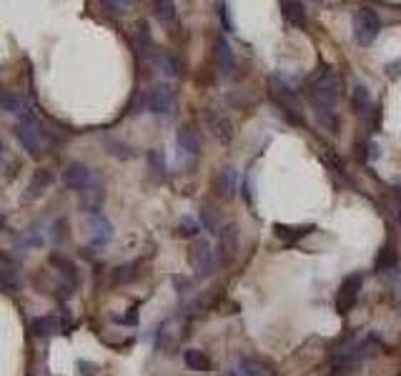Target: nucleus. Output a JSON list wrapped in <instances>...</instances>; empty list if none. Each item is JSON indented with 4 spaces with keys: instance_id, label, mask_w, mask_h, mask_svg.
Listing matches in <instances>:
<instances>
[{
    "instance_id": "f257e3e1",
    "label": "nucleus",
    "mask_w": 401,
    "mask_h": 376,
    "mask_svg": "<svg viewBox=\"0 0 401 376\" xmlns=\"http://www.w3.org/2000/svg\"><path fill=\"white\" fill-rule=\"evenodd\" d=\"M341 93H344V83L341 76L336 73V68H324L319 76L311 83V103H314V111L319 116V121L324 126H329L331 131H336L339 121H336V106L341 101Z\"/></svg>"
},
{
    "instance_id": "f03ea898",
    "label": "nucleus",
    "mask_w": 401,
    "mask_h": 376,
    "mask_svg": "<svg viewBox=\"0 0 401 376\" xmlns=\"http://www.w3.org/2000/svg\"><path fill=\"white\" fill-rule=\"evenodd\" d=\"M381 33V18L374 8H359L354 13V41L369 48Z\"/></svg>"
},
{
    "instance_id": "7ed1b4c3",
    "label": "nucleus",
    "mask_w": 401,
    "mask_h": 376,
    "mask_svg": "<svg viewBox=\"0 0 401 376\" xmlns=\"http://www.w3.org/2000/svg\"><path fill=\"white\" fill-rule=\"evenodd\" d=\"M16 138L23 148L28 151L31 158H41L43 156V148H46V133H43L41 123L36 118H23L21 123L16 126Z\"/></svg>"
},
{
    "instance_id": "20e7f679",
    "label": "nucleus",
    "mask_w": 401,
    "mask_h": 376,
    "mask_svg": "<svg viewBox=\"0 0 401 376\" xmlns=\"http://www.w3.org/2000/svg\"><path fill=\"white\" fill-rule=\"evenodd\" d=\"M271 98L276 101V106L286 113L288 121L296 123V126L304 123V111H301V103H298L296 93H293L286 83H281V78H273L271 81Z\"/></svg>"
},
{
    "instance_id": "39448f33",
    "label": "nucleus",
    "mask_w": 401,
    "mask_h": 376,
    "mask_svg": "<svg viewBox=\"0 0 401 376\" xmlns=\"http://www.w3.org/2000/svg\"><path fill=\"white\" fill-rule=\"evenodd\" d=\"M61 181L66 188L83 194V191H88V188L96 183V176H93L91 166H86L83 161H71V163H66V168H63Z\"/></svg>"
},
{
    "instance_id": "423d86ee",
    "label": "nucleus",
    "mask_w": 401,
    "mask_h": 376,
    "mask_svg": "<svg viewBox=\"0 0 401 376\" xmlns=\"http://www.w3.org/2000/svg\"><path fill=\"white\" fill-rule=\"evenodd\" d=\"M173 103H176V96L168 83H156L143 98V106L148 108V113H153V116H168V113L173 111Z\"/></svg>"
},
{
    "instance_id": "0eeeda50",
    "label": "nucleus",
    "mask_w": 401,
    "mask_h": 376,
    "mask_svg": "<svg viewBox=\"0 0 401 376\" xmlns=\"http://www.w3.org/2000/svg\"><path fill=\"white\" fill-rule=\"evenodd\" d=\"M188 259H191V266H193V271L198 276H211L213 269L218 266L216 251H213V246L203 239H198L193 246H191Z\"/></svg>"
},
{
    "instance_id": "6e6552de",
    "label": "nucleus",
    "mask_w": 401,
    "mask_h": 376,
    "mask_svg": "<svg viewBox=\"0 0 401 376\" xmlns=\"http://www.w3.org/2000/svg\"><path fill=\"white\" fill-rule=\"evenodd\" d=\"M361 284H364V279H361L359 274H351L341 281L339 291H336V311H339V314L354 311L356 301H359V294H361Z\"/></svg>"
},
{
    "instance_id": "1a4fd4ad",
    "label": "nucleus",
    "mask_w": 401,
    "mask_h": 376,
    "mask_svg": "<svg viewBox=\"0 0 401 376\" xmlns=\"http://www.w3.org/2000/svg\"><path fill=\"white\" fill-rule=\"evenodd\" d=\"M86 224H88L91 244L96 246V249H101V246H106V244L113 241V224H111L106 214H88Z\"/></svg>"
},
{
    "instance_id": "9d476101",
    "label": "nucleus",
    "mask_w": 401,
    "mask_h": 376,
    "mask_svg": "<svg viewBox=\"0 0 401 376\" xmlns=\"http://www.w3.org/2000/svg\"><path fill=\"white\" fill-rule=\"evenodd\" d=\"M203 118H206V126L211 131V136L216 138L218 143H231L233 141V123L228 121L226 113H221L218 108H206L203 111Z\"/></svg>"
},
{
    "instance_id": "9b49d317",
    "label": "nucleus",
    "mask_w": 401,
    "mask_h": 376,
    "mask_svg": "<svg viewBox=\"0 0 401 376\" xmlns=\"http://www.w3.org/2000/svg\"><path fill=\"white\" fill-rule=\"evenodd\" d=\"M236 251H238V229L228 224L218 231V254H216L218 264H231Z\"/></svg>"
},
{
    "instance_id": "f8f14e48",
    "label": "nucleus",
    "mask_w": 401,
    "mask_h": 376,
    "mask_svg": "<svg viewBox=\"0 0 401 376\" xmlns=\"http://www.w3.org/2000/svg\"><path fill=\"white\" fill-rule=\"evenodd\" d=\"M176 143H178V151L183 153V156L196 158L200 153V133H198V128L191 126V123H183V126L178 128V133H176Z\"/></svg>"
},
{
    "instance_id": "ddd939ff",
    "label": "nucleus",
    "mask_w": 401,
    "mask_h": 376,
    "mask_svg": "<svg viewBox=\"0 0 401 376\" xmlns=\"http://www.w3.org/2000/svg\"><path fill=\"white\" fill-rule=\"evenodd\" d=\"M213 188H216V194L221 196V199L231 201L233 196H236L238 191V171L233 166H223L221 171H218L216 181H213Z\"/></svg>"
},
{
    "instance_id": "4468645a",
    "label": "nucleus",
    "mask_w": 401,
    "mask_h": 376,
    "mask_svg": "<svg viewBox=\"0 0 401 376\" xmlns=\"http://www.w3.org/2000/svg\"><path fill=\"white\" fill-rule=\"evenodd\" d=\"M238 371L243 376H276V366L263 356H241Z\"/></svg>"
},
{
    "instance_id": "2eb2a0df",
    "label": "nucleus",
    "mask_w": 401,
    "mask_h": 376,
    "mask_svg": "<svg viewBox=\"0 0 401 376\" xmlns=\"http://www.w3.org/2000/svg\"><path fill=\"white\" fill-rule=\"evenodd\" d=\"M216 66L223 76H231L236 71V56H233V48L226 38H216Z\"/></svg>"
},
{
    "instance_id": "dca6fc26",
    "label": "nucleus",
    "mask_w": 401,
    "mask_h": 376,
    "mask_svg": "<svg viewBox=\"0 0 401 376\" xmlns=\"http://www.w3.org/2000/svg\"><path fill=\"white\" fill-rule=\"evenodd\" d=\"M51 183H53V173L46 171V168H38V171L31 176V181H28V188H26V194H23V199H26V201L41 199L43 191H46Z\"/></svg>"
},
{
    "instance_id": "f3484780",
    "label": "nucleus",
    "mask_w": 401,
    "mask_h": 376,
    "mask_svg": "<svg viewBox=\"0 0 401 376\" xmlns=\"http://www.w3.org/2000/svg\"><path fill=\"white\" fill-rule=\"evenodd\" d=\"M28 101L26 96L21 93H13V91H0V111H8L13 116H23L28 118Z\"/></svg>"
},
{
    "instance_id": "a211bd4d",
    "label": "nucleus",
    "mask_w": 401,
    "mask_h": 376,
    "mask_svg": "<svg viewBox=\"0 0 401 376\" xmlns=\"http://www.w3.org/2000/svg\"><path fill=\"white\" fill-rule=\"evenodd\" d=\"M311 231H316L314 226L304 224V226H283V224H276L273 226V234L278 236V239L283 241V244H296L298 239H304V236H309Z\"/></svg>"
},
{
    "instance_id": "6ab92c4d",
    "label": "nucleus",
    "mask_w": 401,
    "mask_h": 376,
    "mask_svg": "<svg viewBox=\"0 0 401 376\" xmlns=\"http://www.w3.org/2000/svg\"><path fill=\"white\" fill-rule=\"evenodd\" d=\"M396 266H399V251H396L394 244H384L379 256H376V271H379V274H389Z\"/></svg>"
},
{
    "instance_id": "aec40b11",
    "label": "nucleus",
    "mask_w": 401,
    "mask_h": 376,
    "mask_svg": "<svg viewBox=\"0 0 401 376\" xmlns=\"http://www.w3.org/2000/svg\"><path fill=\"white\" fill-rule=\"evenodd\" d=\"M31 331L33 336H38V339H46V336H53L56 331H61V324H58L56 316H36V319L31 321Z\"/></svg>"
},
{
    "instance_id": "412c9836",
    "label": "nucleus",
    "mask_w": 401,
    "mask_h": 376,
    "mask_svg": "<svg viewBox=\"0 0 401 376\" xmlns=\"http://www.w3.org/2000/svg\"><path fill=\"white\" fill-rule=\"evenodd\" d=\"M200 224L206 226V231H211V234L218 236V231L223 229L221 211H218L213 204H203V206H200Z\"/></svg>"
},
{
    "instance_id": "4be33fe9",
    "label": "nucleus",
    "mask_w": 401,
    "mask_h": 376,
    "mask_svg": "<svg viewBox=\"0 0 401 376\" xmlns=\"http://www.w3.org/2000/svg\"><path fill=\"white\" fill-rule=\"evenodd\" d=\"M183 364L191 371H208L211 369V359L206 356V351L200 349H186L183 351Z\"/></svg>"
},
{
    "instance_id": "5701e85b",
    "label": "nucleus",
    "mask_w": 401,
    "mask_h": 376,
    "mask_svg": "<svg viewBox=\"0 0 401 376\" xmlns=\"http://www.w3.org/2000/svg\"><path fill=\"white\" fill-rule=\"evenodd\" d=\"M51 264L58 266L61 276H63V279H68V284H71V286L78 284V269H76V264H73L71 259H66V256H61V254H53L51 256Z\"/></svg>"
},
{
    "instance_id": "b1692460",
    "label": "nucleus",
    "mask_w": 401,
    "mask_h": 376,
    "mask_svg": "<svg viewBox=\"0 0 401 376\" xmlns=\"http://www.w3.org/2000/svg\"><path fill=\"white\" fill-rule=\"evenodd\" d=\"M281 8H283V16H286V21L291 23V26L306 28V11L301 3H281Z\"/></svg>"
},
{
    "instance_id": "393cba45",
    "label": "nucleus",
    "mask_w": 401,
    "mask_h": 376,
    "mask_svg": "<svg viewBox=\"0 0 401 376\" xmlns=\"http://www.w3.org/2000/svg\"><path fill=\"white\" fill-rule=\"evenodd\" d=\"M146 161H148V166H151V171H153V176L158 178H166V156H163V151L161 148H151L148 153H146Z\"/></svg>"
},
{
    "instance_id": "a878e982",
    "label": "nucleus",
    "mask_w": 401,
    "mask_h": 376,
    "mask_svg": "<svg viewBox=\"0 0 401 376\" xmlns=\"http://www.w3.org/2000/svg\"><path fill=\"white\" fill-rule=\"evenodd\" d=\"M351 103H354V111L356 113H366L369 111V91H366V86H361V83H356L354 86V96H351Z\"/></svg>"
},
{
    "instance_id": "bb28decb",
    "label": "nucleus",
    "mask_w": 401,
    "mask_h": 376,
    "mask_svg": "<svg viewBox=\"0 0 401 376\" xmlns=\"http://www.w3.org/2000/svg\"><path fill=\"white\" fill-rule=\"evenodd\" d=\"M158 66L163 68V73H168V76H181V61L173 53H158Z\"/></svg>"
},
{
    "instance_id": "cd10ccee",
    "label": "nucleus",
    "mask_w": 401,
    "mask_h": 376,
    "mask_svg": "<svg viewBox=\"0 0 401 376\" xmlns=\"http://www.w3.org/2000/svg\"><path fill=\"white\" fill-rule=\"evenodd\" d=\"M43 244H46V236H43L38 229L26 231V234L21 236V241H18L21 249H38V246H43Z\"/></svg>"
},
{
    "instance_id": "c85d7f7f",
    "label": "nucleus",
    "mask_w": 401,
    "mask_h": 376,
    "mask_svg": "<svg viewBox=\"0 0 401 376\" xmlns=\"http://www.w3.org/2000/svg\"><path fill=\"white\" fill-rule=\"evenodd\" d=\"M156 16H158V21L163 23V26H171V23L176 21V3H156Z\"/></svg>"
},
{
    "instance_id": "c756f323",
    "label": "nucleus",
    "mask_w": 401,
    "mask_h": 376,
    "mask_svg": "<svg viewBox=\"0 0 401 376\" xmlns=\"http://www.w3.org/2000/svg\"><path fill=\"white\" fill-rule=\"evenodd\" d=\"M138 261H133V264H126V266H118L116 269V274H113V279H116V284H128V281H133L136 276H138Z\"/></svg>"
},
{
    "instance_id": "7c9ffc66",
    "label": "nucleus",
    "mask_w": 401,
    "mask_h": 376,
    "mask_svg": "<svg viewBox=\"0 0 401 376\" xmlns=\"http://www.w3.org/2000/svg\"><path fill=\"white\" fill-rule=\"evenodd\" d=\"M178 234L186 236V239H196V236L200 234V224L196 219H191V216H186V219L181 221V226H178Z\"/></svg>"
},
{
    "instance_id": "2f4dec72",
    "label": "nucleus",
    "mask_w": 401,
    "mask_h": 376,
    "mask_svg": "<svg viewBox=\"0 0 401 376\" xmlns=\"http://www.w3.org/2000/svg\"><path fill=\"white\" fill-rule=\"evenodd\" d=\"M18 284V276H16V269L13 266H0V289H16Z\"/></svg>"
},
{
    "instance_id": "473e14b6",
    "label": "nucleus",
    "mask_w": 401,
    "mask_h": 376,
    "mask_svg": "<svg viewBox=\"0 0 401 376\" xmlns=\"http://www.w3.org/2000/svg\"><path fill=\"white\" fill-rule=\"evenodd\" d=\"M103 11L111 16H126L131 11V3H116V0H103Z\"/></svg>"
},
{
    "instance_id": "72a5a7b5",
    "label": "nucleus",
    "mask_w": 401,
    "mask_h": 376,
    "mask_svg": "<svg viewBox=\"0 0 401 376\" xmlns=\"http://www.w3.org/2000/svg\"><path fill=\"white\" fill-rule=\"evenodd\" d=\"M116 321H118V324H128V326H133L136 321H138V314H136V309H131V314H128V316H118V319H116Z\"/></svg>"
},
{
    "instance_id": "f704fd0d",
    "label": "nucleus",
    "mask_w": 401,
    "mask_h": 376,
    "mask_svg": "<svg viewBox=\"0 0 401 376\" xmlns=\"http://www.w3.org/2000/svg\"><path fill=\"white\" fill-rule=\"evenodd\" d=\"M221 18H223V23H226V28L231 31V21H228V6H221Z\"/></svg>"
},
{
    "instance_id": "c9c22d12",
    "label": "nucleus",
    "mask_w": 401,
    "mask_h": 376,
    "mask_svg": "<svg viewBox=\"0 0 401 376\" xmlns=\"http://www.w3.org/2000/svg\"><path fill=\"white\" fill-rule=\"evenodd\" d=\"M226 376H243V374L238 369H231V371H226Z\"/></svg>"
},
{
    "instance_id": "e433bc0d",
    "label": "nucleus",
    "mask_w": 401,
    "mask_h": 376,
    "mask_svg": "<svg viewBox=\"0 0 401 376\" xmlns=\"http://www.w3.org/2000/svg\"><path fill=\"white\" fill-rule=\"evenodd\" d=\"M0 229H6V219L3 216H0Z\"/></svg>"
},
{
    "instance_id": "4c0bfd02",
    "label": "nucleus",
    "mask_w": 401,
    "mask_h": 376,
    "mask_svg": "<svg viewBox=\"0 0 401 376\" xmlns=\"http://www.w3.org/2000/svg\"><path fill=\"white\" fill-rule=\"evenodd\" d=\"M399 224H401V211H399Z\"/></svg>"
}]
</instances>
